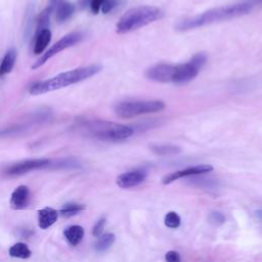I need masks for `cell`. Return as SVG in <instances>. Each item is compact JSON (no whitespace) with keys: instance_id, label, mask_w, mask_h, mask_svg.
<instances>
[{"instance_id":"cell-18","label":"cell","mask_w":262,"mask_h":262,"mask_svg":"<svg viewBox=\"0 0 262 262\" xmlns=\"http://www.w3.org/2000/svg\"><path fill=\"white\" fill-rule=\"evenodd\" d=\"M8 253H9V256L13 258H20V259H28L32 255L31 250L24 243L14 244L9 248Z\"/></svg>"},{"instance_id":"cell-4","label":"cell","mask_w":262,"mask_h":262,"mask_svg":"<svg viewBox=\"0 0 262 262\" xmlns=\"http://www.w3.org/2000/svg\"><path fill=\"white\" fill-rule=\"evenodd\" d=\"M163 15V11L156 6H136L128 9L120 17L116 26V31L118 34H126L149 25L162 18Z\"/></svg>"},{"instance_id":"cell-21","label":"cell","mask_w":262,"mask_h":262,"mask_svg":"<svg viewBox=\"0 0 262 262\" xmlns=\"http://www.w3.org/2000/svg\"><path fill=\"white\" fill-rule=\"evenodd\" d=\"M86 209V206L84 204H78V203H68L61 207L58 213H60L63 217H71L74 215H77L78 213L84 211Z\"/></svg>"},{"instance_id":"cell-30","label":"cell","mask_w":262,"mask_h":262,"mask_svg":"<svg viewBox=\"0 0 262 262\" xmlns=\"http://www.w3.org/2000/svg\"><path fill=\"white\" fill-rule=\"evenodd\" d=\"M255 214H256V216H257L258 218L262 219V209H260V210H257V211H255Z\"/></svg>"},{"instance_id":"cell-28","label":"cell","mask_w":262,"mask_h":262,"mask_svg":"<svg viewBox=\"0 0 262 262\" xmlns=\"http://www.w3.org/2000/svg\"><path fill=\"white\" fill-rule=\"evenodd\" d=\"M62 2V0H49V4H48V8L53 12L55 11V9L57 8V6Z\"/></svg>"},{"instance_id":"cell-14","label":"cell","mask_w":262,"mask_h":262,"mask_svg":"<svg viewBox=\"0 0 262 262\" xmlns=\"http://www.w3.org/2000/svg\"><path fill=\"white\" fill-rule=\"evenodd\" d=\"M51 40V32L49 29H44L36 32L33 51L35 54H41L46 49L47 45Z\"/></svg>"},{"instance_id":"cell-12","label":"cell","mask_w":262,"mask_h":262,"mask_svg":"<svg viewBox=\"0 0 262 262\" xmlns=\"http://www.w3.org/2000/svg\"><path fill=\"white\" fill-rule=\"evenodd\" d=\"M30 202V189L26 185L17 186L11 193L10 196V207L13 210L25 209Z\"/></svg>"},{"instance_id":"cell-25","label":"cell","mask_w":262,"mask_h":262,"mask_svg":"<svg viewBox=\"0 0 262 262\" xmlns=\"http://www.w3.org/2000/svg\"><path fill=\"white\" fill-rule=\"evenodd\" d=\"M209 220H210L211 223H213L215 225H220V224H223L225 222V217L220 212H212L209 215Z\"/></svg>"},{"instance_id":"cell-29","label":"cell","mask_w":262,"mask_h":262,"mask_svg":"<svg viewBox=\"0 0 262 262\" xmlns=\"http://www.w3.org/2000/svg\"><path fill=\"white\" fill-rule=\"evenodd\" d=\"M246 2H248L253 8L255 6H260L262 7V0H246Z\"/></svg>"},{"instance_id":"cell-26","label":"cell","mask_w":262,"mask_h":262,"mask_svg":"<svg viewBox=\"0 0 262 262\" xmlns=\"http://www.w3.org/2000/svg\"><path fill=\"white\" fill-rule=\"evenodd\" d=\"M119 2L118 0H104L101 6V12L102 13H108L111 12L113 9H115L118 6Z\"/></svg>"},{"instance_id":"cell-20","label":"cell","mask_w":262,"mask_h":262,"mask_svg":"<svg viewBox=\"0 0 262 262\" xmlns=\"http://www.w3.org/2000/svg\"><path fill=\"white\" fill-rule=\"evenodd\" d=\"M115 239H116V236L112 232L101 234L97 238V241L94 245V248L97 252H104L105 250H107L115 243Z\"/></svg>"},{"instance_id":"cell-16","label":"cell","mask_w":262,"mask_h":262,"mask_svg":"<svg viewBox=\"0 0 262 262\" xmlns=\"http://www.w3.org/2000/svg\"><path fill=\"white\" fill-rule=\"evenodd\" d=\"M16 50L11 48L9 49L3 56L1 62H0V77H3L10 73L15 64L16 61Z\"/></svg>"},{"instance_id":"cell-23","label":"cell","mask_w":262,"mask_h":262,"mask_svg":"<svg viewBox=\"0 0 262 262\" xmlns=\"http://www.w3.org/2000/svg\"><path fill=\"white\" fill-rule=\"evenodd\" d=\"M164 222H165V225L169 228H172V229H175L177 227L180 226V223H181V218L180 216L176 213V212H168L166 215H165V219H164Z\"/></svg>"},{"instance_id":"cell-27","label":"cell","mask_w":262,"mask_h":262,"mask_svg":"<svg viewBox=\"0 0 262 262\" xmlns=\"http://www.w3.org/2000/svg\"><path fill=\"white\" fill-rule=\"evenodd\" d=\"M166 262H181V257L176 251H168L165 254Z\"/></svg>"},{"instance_id":"cell-9","label":"cell","mask_w":262,"mask_h":262,"mask_svg":"<svg viewBox=\"0 0 262 262\" xmlns=\"http://www.w3.org/2000/svg\"><path fill=\"white\" fill-rule=\"evenodd\" d=\"M176 64L160 62L147 69L145 76L147 79L158 83H173Z\"/></svg>"},{"instance_id":"cell-19","label":"cell","mask_w":262,"mask_h":262,"mask_svg":"<svg viewBox=\"0 0 262 262\" xmlns=\"http://www.w3.org/2000/svg\"><path fill=\"white\" fill-rule=\"evenodd\" d=\"M150 150L159 156H170L181 151V148L174 144H152Z\"/></svg>"},{"instance_id":"cell-15","label":"cell","mask_w":262,"mask_h":262,"mask_svg":"<svg viewBox=\"0 0 262 262\" xmlns=\"http://www.w3.org/2000/svg\"><path fill=\"white\" fill-rule=\"evenodd\" d=\"M63 235L72 246H77L83 239L84 228L80 225H72L63 230Z\"/></svg>"},{"instance_id":"cell-6","label":"cell","mask_w":262,"mask_h":262,"mask_svg":"<svg viewBox=\"0 0 262 262\" xmlns=\"http://www.w3.org/2000/svg\"><path fill=\"white\" fill-rule=\"evenodd\" d=\"M49 118L50 113L46 111L40 110L38 112H35L30 117L26 118L24 121H19L17 123L0 127V139L26 134L27 132L31 131L35 126H38L48 121Z\"/></svg>"},{"instance_id":"cell-8","label":"cell","mask_w":262,"mask_h":262,"mask_svg":"<svg viewBox=\"0 0 262 262\" xmlns=\"http://www.w3.org/2000/svg\"><path fill=\"white\" fill-rule=\"evenodd\" d=\"M51 160L49 159H28L24 161L16 162L5 170V174L8 176H18L26 174L28 172L34 171V170H40L44 168H48L51 165Z\"/></svg>"},{"instance_id":"cell-1","label":"cell","mask_w":262,"mask_h":262,"mask_svg":"<svg viewBox=\"0 0 262 262\" xmlns=\"http://www.w3.org/2000/svg\"><path fill=\"white\" fill-rule=\"evenodd\" d=\"M253 7L246 1L234 3V4H228L225 6L209 9L192 17L182 19L177 24L176 28L179 31H188V30L196 29L207 25L228 20V19L246 15L250 13Z\"/></svg>"},{"instance_id":"cell-3","label":"cell","mask_w":262,"mask_h":262,"mask_svg":"<svg viewBox=\"0 0 262 262\" xmlns=\"http://www.w3.org/2000/svg\"><path fill=\"white\" fill-rule=\"evenodd\" d=\"M77 127L86 135L104 141L125 140L134 133L130 126L99 119L81 121Z\"/></svg>"},{"instance_id":"cell-11","label":"cell","mask_w":262,"mask_h":262,"mask_svg":"<svg viewBox=\"0 0 262 262\" xmlns=\"http://www.w3.org/2000/svg\"><path fill=\"white\" fill-rule=\"evenodd\" d=\"M146 176V171L142 169H135L120 174L116 179V183L121 188H131L142 183L145 180Z\"/></svg>"},{"instance_id":"cell-22","label":"cell","mask_w":262,"mask_h":262,"mask_svg":"<svg viewBox=\"0 0 262 262\" xmlns=\"http://www.w3.org/2000/svg\"><path fill=\"white\" fill-rule=\"evenodd\" d=\"M104 0H80L81 8H89L93 14H97L101 10Z\"/></svg>"},{"instance_id":"cell-10","label":"cell","mask_w":262,"mask_h":262,"mask_svg":"<svg viewBox=\"0 0 262 262\" xmlns=\"http://www.w3.org/2000/svg\"><path fill=\"white\" fill-rule=\"evenodd\" d=\"M212 170H213V166L208 165V164H201V165L187 167L185 169L178 170V171H175V172H172V173L166 175L162 179V183L167 185V184H170V183H172L175 180H178L180 178L187 177V176H195V175L205 174V173L211 172Z\"/></svg>"},{"instance_id":"cell-13","label":"cell","mask_w":262,"mask_h":262,"mask_svg":"<svg viewBox=\"0 0 262 262\" xmlns=\"http://www.w3.org/2000/svg\"><path fill=\"white\" fill-rule=\"evenodd\" d=\"M58 218V212L50 207H45L38 211V225L41 229H47L53 225Z\"/></svg>"},{"instance_id":"cell-17","label":"cell","mask_w":262,"mask_h":262,"mask_svg":"<svg viewBox=\"0 0 262 262\" xmlns=\"http://www.w3.org/2000/svg\"><path fill=\"white\" fill-rule=\"evenodd\" d=\"M75 11V6L71 2H61L55 9V17L58 23H64L72 17Z\"/></svg>"},{"instance_id":"cell-5","label":"cell","mask_w":262,"mask_h":262,"mask_svg":"<svg viewBox=\"0 0 262 262\" xmlns=\"http://www.w3.org/2000/svg\"><path fill=\"white\" fill-rule=\"evenodd\" d=\"M163 100H126L115 105V113L122 119H131L142 115L155 114L165 108Z\"/></svg>"},{"instance_id":"cell-24","label":"cell","mask_w":262,"mask_h":262,"mask_svg":"<svg viewBox=\"0 0 262 262\" xmlns=\"http://www.w3.org/2000/svg\"><path fill=\"white\" fill-rule=\"evenodd\" d=\"M105 218H100L92 228V235L95 237H99L102 234L104 225H105Z\"/></svg>"},{"instance_id":"cell-2","label":"cell","mask_w":262,"mask_h":262,"mask_svg":"<svg viewBox=\"0 0 262 262\" xmlns=\"http://www.w3.org/2000/svg\"><path fill=\"white\" fill-rule=\"evenodd\" d=\"M101 70L102 67L100 64H89L76 68L74 70L60 73L49 79L33 83L29 88V93L31 95H40L55 91L87 80L98 74Z\"/></svg>"},{"instance_id":"cell-7","label":"cell","mask_w":262,"mask_h":262,"mask_svg":"<svg viewBox=\"0 0 262 262\" xmlns=\"http://www.w3.org/2000/svg\"><path fill=\"white\" fill-rule=\"evenodd\" d=\"M83 39V34L81 32L75 31L72 33L67 34L66 36L61 37L57 42H55L49 49H47L44 53L41 54V56L39 58H37L36 61H34V63L32 64L31 69L32 70H37L40 67H42L46 61H48L51 57H53L54 55H56L57 53L61 52L62 50L72 47L76 44H78L81 40Z\"/></svg>"}]
</instances>
